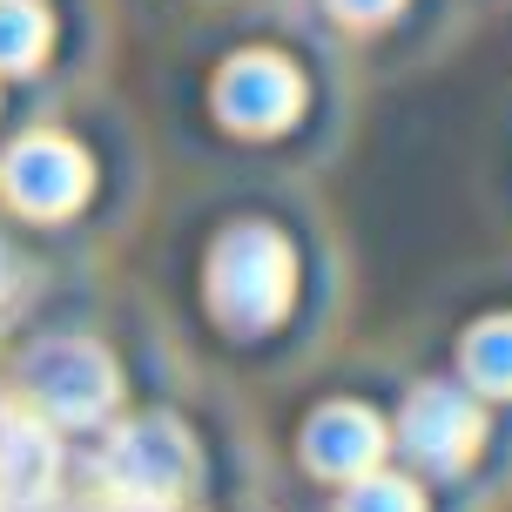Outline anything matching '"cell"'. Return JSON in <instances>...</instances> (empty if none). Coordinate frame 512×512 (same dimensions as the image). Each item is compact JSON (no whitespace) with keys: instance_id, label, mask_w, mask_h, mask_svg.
I'll use <instances>...</instances> for the list:
<instances>
[{"instance_id":"1","label":"cell","mask_w":512,"mask_h":512,"mask_svg":"<svg viewBox=\"0 0 512 512\" xmlns=\"http://www.w3.org/2000/svg\"><path fill=\"white\" fill-rule=\"evenodd\" d=\"M27 398L61 418V425H88L115 405V364L95 351V344H41L21 371Z\"/></svg>"},{"instance_id":"2","label":"cell","mask_w":512,"mask_h":512,"mask_svg":"<svg viewBox=\"0 0 512 512\" xmlns=\"http://www.w3.org/2000/svg\"><path fill=\"white\" fill-rule=\"evenodd\" d=\"M108 479L128 492V499H176L182 479H189V438L169 425V418H142L115 438L108 452Z\"/></svg>"},{"instance_id":"3","label":"cell","mask_w":512,"mask_h":512,"mask_svg":"<svg viewBox=\"0 0 512 512\" xmlns=\"http://www.w3.org/2000/svg\"><path fill=\"white\" fill-rule=\"evenodd\" d=\"M216 297H223V310L243 317V324L270 317V310L283 304V250H277V236H263V230L230 236L223 256H216Z\"/></svg>"},{"instance_id":"4","label":"cell","mask_w":512,"mask_h":512,"mask_svg":"<svg viewBox=\"0 0 512 512\" xmlns=\"http://www.w3.org/2000/svg\"><path fill=\"white\" fill-rule=\"evenodd\" d=\"M81 189H88V162L68 142H54V135H34V142H21L7 155V196L21 209H34V216L75 209Z\"/></svg>"},{"instance_id":"5","label":"cell","mask_w":512,"mask_h":512,"mask_svg":"<svg viewBox=\"0 0 512 512\" xmlns=\"http://www.w3.org/2000/svg\"><path fill=\"white\" fill-rule=\"evenodd\" d=\"M54 486V438L41 418H0V499L7 506H41Z\"/></svg>"},{"instance_id":"6","label":"cell","mask_w":512,"mask_h":512,"mask_svg":"<svg viewBox=\"0 0 512 512\" xmlns=\"http://www.w3.org/2000/svg\"><path fill=\"white\" fill-rule=\"evenodd\" d=\"M297 102V88H290V75H283L277 61H243V68H230V81H223V108H230L236 122H283V108Z\"/></svg>"},{"instance_id":"7","label":"cell","mask_w":512,"mask_h":512,"mask_svg":"<svg viewBox=\"0 0 512 512\" xmlns=\"http://www.w3.org/2000/svg\"><path fill=\"white\" fill-rule=\"evenodd\" d=\"M465 438H472V411H465L452 391H425V398L411 405V445L432 452L438 465H459Z\"/></svg>"},{"instance_id":"8","label":"cell","mask_w":512,"mask_h":512,"mask_svg":"<svg viewBox=\"0 0 512 512\" xmlns=\"http://www.w3.org/2000/svg\"><path fill=\"white\" fill-rule=\"evenodd\" d=\"M384 438L371 432V418H358V411H324V425L310 432V452H317V465L324 472H358V465L378 459Z\"/></svg>"},{"instance_id":"9","label":"cell","mask_w":512,"mask_h":512,"mask_svg":"<svg viewBox=\"0 0 512 512\" xmlns=\"http://www.w3.org/2000/svg\"><path fill=\"white\" fill-rule=\"evenodd\" d=\"M48 41V14L34 0H0V68H27Z\"/></svg>"},{"instance_id":"10","label":"cell","mask_w":512,"mask_h":512,"mask_svg":"<svg viewBox=\"0 0 512 512\" xmlns=\"http://www.w3.org/2000/svg\"><path fill=\"white\" fill-rule=\"evenodd\" d=\"M351 512H418V499L398 479H371V486L351 492Z\"/></svg>"},{"instance_id":"11","label":"cell","mask_w":512,"mask_h":512,"mask_svg":"<svg viewBox=\"0 0 512 512\" xmlns=\"http://www.w3.org/2000/svg\"><path fill=\"white\" fill-rule=\"evenodd\" d=\"M115 512H162V499H128V506H115Z\"/></svg>"}]
</instances>
